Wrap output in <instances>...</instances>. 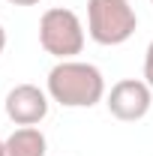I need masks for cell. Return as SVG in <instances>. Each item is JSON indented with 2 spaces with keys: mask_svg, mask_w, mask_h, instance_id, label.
Listing matches in <instances>:
<instances>
[{
  "mask_svg": "<svg viewBox=\"0 0 153 156\" xmlns=\"http://www.w3.org/2000/svg\"><path fill=\"white\" fill-rule=\"evenodd\" d=\"M45 90L63 108H93L96 102L105 99V78L93 63L60 60L48 72Z\"/></svg>",
  "mask_w": 153,
  "mask_h": 156,
  "instance_id": "1",
  "label": "cell"
},
{
  "mask_svg": "<svg viewBox=\"0 0 153 156\" xmlns=\"http://www.w3.org/2000/svg\"><path fill=\"white\" fill-rule=\"evenodd\" d=\"M135 27L138 15L129 0H87V33L96 45H123Z\"/></svg>",
  "mask_w": 153,
  "mask_h": 156,
  "instance_id": "2",
  "label": "cell"
},
{
  "mask_svg": "<svg viewBox=\"0 0 153 156\" xmlns=\"http://www.w3.org/2000/svg\"><path fill=\"white\" fill-rule=\"evenodd\" d=\"M39 45L57 60H72L84 48V24L72 9H45L39 18Z\"/></svg>",
  "mask_w": 153,
  "mask_h": 156,
  "instance_id": "3",
  "label": "cell"
},
{
  "mask_svg": "<svg viewBox=\"0 0 153 156\" xmlns=\"http://www.w3.org/2000/svg\"><path fill=\"white\" fill-rule=\"evenodd\" d=\"M105 105H108L111 117L123 120V123H135V120L147 117V111H150L153 87L147 81H138V78H123L108 90Z\"/></svg>",
  "mask_w": 153,
  "mask_h": 156,
  "instance_id": "4",
  "label": "cell"
},
{
  "mask_svg": "<svg viewBox=\"0 0 153 156\" xmlns=\"http://www.w3.org/2000/svg\"><path fill=\"white\" fill-rule=\"evenodd\" d=\"M48 90H42L36 84H15L9 93H6V117L15 123V126H36L48 117Z\"/></svg>",
  "mask_w": 153,
  "mask_h": 156,
  "instance_id": "5",
  "label": "cell"
},
{
  "mask_svg": "<svg viewBox=\"0 0 153 156\" xmlns=\"http://www.w3.org/2000/svg\"><path fill=\"white\" fill-rule=\"evenodd\" d=\"M48 141L36 126H18L9 138H3V156H45Z\"/></svg>",
  "mask_w": 153,
  "mask_h": 156,
  "instance_id": "6",
  "label": "cell"
},
{
  "mask_svg": "<svg viewBox=\"0 0 153 156\" xmlns=\"http://www.w3.org/2000/svg\"><path fill=\"white\" fill-rule=\"evenodd\" d=\"M144 81L153 87V42L147 45V51H144Z\"/></svg>",
  "mask_w": 153,
  "mask_h": 156,
  "instance_id": "7",
  "label": "cell"
},
{
  "mask_svg": "<svg viewBox=\"0 0 153 156\" xmlns=\"http://www.w3.org/2000/svg\"><path fill=\"white\" fill-rule=\"evenodd\" d=\"M9 3H12V6H36L39 0H9Z\"/></svg>",
  "mask_w": 153,
  "mask_h": 156,
  "instance_id": "8",
  "label": "cell"
},
{
  "mask_svg": "<svg viewBox=\"0 0 153 156\" xmlns=\"http://www.w3.org/2000/svg\"><path fill=\"white\" fill-rule=\"evenodd\" d=\"M3 48H6V30H3V24H0V54H3Z\"/></svg>",
  "mask_w": 153,
  "mask_h": 156,
  "instance_id": "9",
  "label": "cell"
},
{
  "mask_svg": "<svg viewBox=\"0 0 153 156\" xmlns=\"http://www.w3.org/2000/svg\"><path fill=\"white\" fill-rule=\"evenodd\" d=\"M0 156H3V138H0Z\"/></svg>",
  "mask_w": 153,
  "mask_h": 156,
  "instance_id": "10",
  "label": "cell"
},
{
  "mask_svg": "<svg viewBox=\"0 0 153 156\" xmlns=\"http://www.w3.org/2000/svg\"><path fill=\"white\" fill-rule=\"evenodd\" d=\"M150 3H153V0H150Z\"/></svg>",
  "mask_w": 153,
  "mask_h": 156,
  "instance_id": "11",
  "label": "cell"
}]
</instances>
